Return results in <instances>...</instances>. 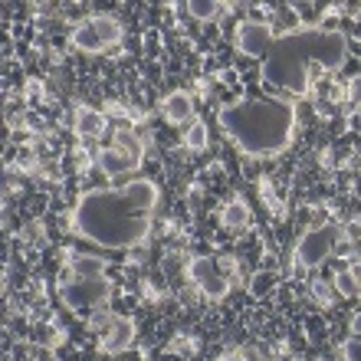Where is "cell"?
Returning <instances> with one entry per match:
<instances>
[{"label": "cell", "mask_w": 361, "mask_h": 361, "mask_svg": "<svg viewBox=\"0 0 361 361\" xmlns=\"http://www.w3.org/2000/svg\"><path fill=\"white\" fill-rule=\"evenodd\" d=\"M276 39V30L269 20H257V17H247L237 23V33H233V43L243 56L250 59H263L267 56V49L273 47Z\"/></svg>", "instance_id": "obj_6"}, {"label": "cell", "mask_w": 361, "mask_h": 361, "mask_svg": "<svg viewBox=\"0 0 361 361\" xmlns=\"http://www.w3.org/2000/svg\"><path fill=\"white\" fill-rule=\"evenodd\" d=\"M345 59H348V37L342 30L299 27L289 33H276L273 47L259 59V79L279 92L309 95L312 79L342 69Z\"/></svg>", "instance_id": "obj_2"}, {"label": "cell", "mask_w": 361, "mask_h": 361, "mask_svg": "<svg viewBox=\"0 0 361 361\" xmlns=\"http://www.w3.org/2000/svg\"><path fill=\"white\" fill-rule=\"evenodd\" d=\"M342 243V227L338 224H319L309 227L295 243V267L299 269H319L325 259L335 253V247Z\"/></svg>", "instance_id": "obj_4"}, {"label": "cell", "mask_w": 361, "mask_h": 361, "mask_svg": "<svg viewBox=\"0 0 361 361\" xmlns=\"http://www.w3.org/2000/svg\"><path fill=\"white\" fill-rule=\"evenodd\" d=\"M69 273H73V279H95V276H105V259L95 257V253H79V257L69 259Z\"/></svg>", "instance_id": "obj_14"}, {"label": "cell", "mask_w": 361, "mask_h": 361, "mask_svg": "<svg viewBox=\"0 0 361 361\" xmlns=\"http://www.w3.org/2000/svg\"><path fill=\"white\" fill-rule=\"evenodd\" d=\"M335 289H338L345 299H358V273H355V269H338Z\"/></svg>", "instance_id": "obj_18"}, {"label": "cell", "mask_w": 361, "mask_h": 361, "mask_svg": "<svg viewBox=\"0 0 361 361\" xmlns=\"http://www.w3.org/2000/svg\"><path fill=\"white\" fill-rule=\"evenodd\" d=\"M184 148L188 152H207L210 148V128L204 118H194L184 125Z\"/></svg>", "instance_id": "obj_16"}, {"label": "cell", "mask_w": 361, "mask_h": 361, "mask_svg": "<svg viewBox=\"0 0 361 361\" xmlns=\"http://www.w3.org/2000/svg\"><path fill=\"white\" fill-rule=\"evenodd\" d=\"M250 220H253V214H250V204L243 197H230L227 204H224V210H220V224H224V230H230V233L247 230Z\"/></svg>", "instance_id": "obj_11"}, {"label": "cell", "mask_w": 361, "mask_h": 361, "mask_svg": "<svg viewBox=\"0 0 361 361\" xmlns=\"http://www.w3.org/2000/svg\"><path fill=\"white\" fill-rule=\"evenodd\" d=\"M164 118L171 125H178V128H184L188 122H194L197 115H194V95L184 92V89H174V92L164 95V105H161Z\"/></svg>", "instance_id": "obj_9"}, {"label": "cell", "mask_w": 361, "mask_h": 361, "mask_svg": "<svg viewBox=\"0 0 361 361\" xmlns=\"http://www.w3.org/2000/svg\"><path fill=\"white\" fill-rule=\"evenodd\" d=\"M27 92L33 95V99H39V95H43V86H39L37 79H30V82H27Z\"/></svg>", "instance_id": "obj_22"}, {"label": "cell", "mask_w": 361, "mask_h": 361, "mask_svg": "<svg viewBox=\"0 0 361 361\" xmlns=\"http://www.w3.org/2000/svg\"><path fill=\"white\" fill-rule=\"evenodd\" d=\"M99 168L105 171V178H122V174L138 171L142 164L128 158L125 152H118V148H105V152H99Z\"/></svg>", "instance_id": "obj_12"}, {"label": "cell", "mask_w": 361, "mask_h": 361, "mask_svg": "<svg viewBox=\"0 0 361 361\" xmlns=\"http://www.w3.org/2000/svg\"><path fill=\"white\" fill-rule=\"evenodd\" d=\"M184 10H188L194 20H214L220 13V4L217 0H190Z\"/></svg>", "instance_id": "obj_19"}, {"label": "cell", "mask_w": 361, "mask_h": 361, "mask_svg": "<svg viewBox=\"0 0 361 361\" xmlns=\"http://www.w3.org/2000/svg\"><path fill=\"white\" fill-rule=\"evenodd\" d=\"M217 361H250V358H247V355H243V352H224Z\"/></svg>", "instance_id": "obj_21"}, {"label": "cell", "mask_w": 361, "mask_h": 361, "mask_svg": "<svg viewBox=\"0 0 361 361\" xmlns=\"http://www.w3.org/2000/svg\"><path fill=\"white\" fill-rule=\"evenodd\" d=\"M342 358L345 361H358V335H352V338L342 345Z\"/></svg>", "instance_id": "obj_20"}, {"label": "cell", "mask_w": 361, "mask_h": 361, "mask_svg": "<svg viewBox=\"0 0 361 361\" xmlns=\"http://www.w3.org/2000/svg\"><path fill=\"white\" fill-rule=\"evenodd\" d=\"M188 276L197 283V289L204 295H207L210 302H224L230 293V279L224 273H220L217 267V259H210V257H194L188 263Z\"/></svg>", "instance_id": "obj_7"}, {"label": "cell", "mask_w": 361, "mask_h": 361, "mask_svg": "<svg viewBox=\"0 0 361 361\" xmlns=\"http://www.w3.org/2000/svg\"><path fill=\"white\" fill-rule=\"evenodd\" d=\"M295 102L279 95H257L220 105L217 125L247 158H279L295 142Z\"/></svg>", "instance_id": "obj_3"}, {"label": "cell", "mask_w": 361, "mask_h": 361, "mask_svg": "<svg viewBox=\"0 0 361 361\" xmlns=\"http://www.w3.org/2000/svg\"><path fill=\"white\" fill-rule=\"evenodd\" d=\"M112 295V279L109 276H95V279H69L59 286V302L73 309V312H89L109 302Z\"/></svg>", "instance_id": "obj_5"}, {"label": "cell", "mask_w": 361, "mask_h": 361, "mask_svg": "<svg viewBox=\"0 0 361 361\" xmlns=\"http://www.w3.org/2000/svg\"><path fill=\"white\" fill-rule=\"evenodd\" d=\"M69 47L76 49V53H86V56H95V53H102L105 49V43H102V37L95 33V27L92 23H79L73 33H69Z\"/></svg>", "instance_id": "obj_13"}, {"label": "cell", "mask_w": 361, "mask_h": 361, "mask_svg": "<svg viewBox=\"0 0 361 361\" xmlns=\"http://www.w3.org/2000/svg\"><path fill=\"white\" fill-rule=\"evenodd\" d=\"M89 23L95 27V33L102 37V43H105V49L109 47H115V43H122V37H125V30H122V23L112 17V13H95V17H89Z\"/></svg>", "instance_id": "obj_15"}, {"label": "cell", "mask_w": 361, "mask_h": 361, "mask_svg": "<svg viewBox=\"0 0 361 361\" xmlns=\"http://www.w3.org/2000/svg\"><path fill=\"white\" fill-rule=\"evenodd\" d=\"M115 148L125 152L128 158H135L138 164L145 161V145H142V138H138L132 128H118V132H115Z\"/></svg>", "instance_id": "obj_17"}, {"label": "cell", "mask_w": 361, "mask_h": 361, "mask_svg": "<svg viewBox=\"0 0 361 361\" xmlns=\"http://www.w3.org/2000/svg\"><path fill=\"white\" fill-rule=\"evenodd\" d=\"M73 132L79 138L92 142V138H99L105 132V115L99 109H92V105H76V112H73Z\"/></svg>", "instance_id": "obj_10"}, {"label": "cell", "mask_w": 361, "mask_h": 361, "mask_svg": "<svg viewBox=\"0 0 361 361\" xmlns=\"http://www.w3.org/2000/svg\"><path fill=\"white\" fill-rule=\"evenodd\" d=\"M135 342V322L128 315H109L102 338H99V352L105 355H122L125 348H132Z\"/></svg>", "instance_id": "obj_8"}, {"label": "cell", "mask_w": 361, "mask_h": 361, "mask_svg": "<svg viewBox=\"0 0 361 361\" xmlns=\"http://www.w3.org/2000/svg\"><path fill=\"white\" fill-rule=\"evenodd\" d=\"M161 190L152 178H135L122 188H95L79 194L69 210V230L102 250H132L148 240Z\"/></svg>", "instance_id": "obj_1"}]
</instances>
